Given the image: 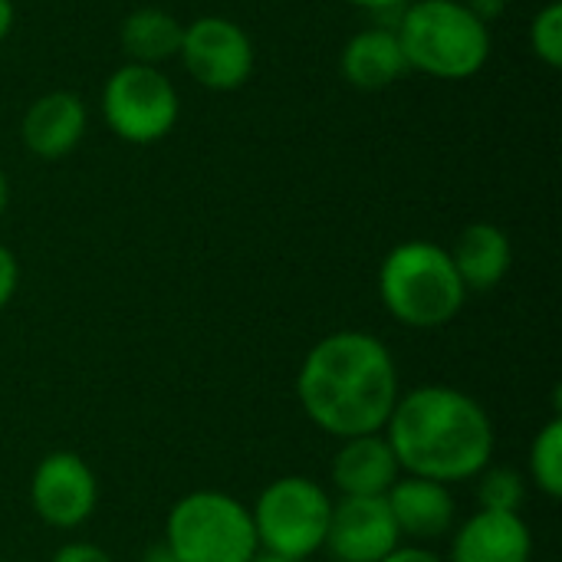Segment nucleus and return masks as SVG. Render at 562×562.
<instances>
[{"instance_id": "nucleus-28", "label": "nucleus", "mask_w": 562, "mask_h": 562, "mask_svg": "<svg viewBox=\"0 0 562 562\" xmlns=\"http://www.w3.org/2000/svg\"><path fill=\"white\" fill-rule=\"evenodd\" d=\"M7 207H10V178H7V171L0 168V217L7 214Z\"/></svg>"}, {"instance_id": "nucleus-11", "label": "nucleus", "mask_w": 562, "mask_h": 562, "mask_svg": "<svg viewBox=\"0 0 562 562\" xmlns=\"http://www.w3.org/2000/svg\"><path fill=\"white\" fill-rule=\"evenodd\" d=\"M89 128V109L79 92L53 89L33 99L20 119V142L40 161L69 158Z\"/></svg>"}, {"instance_id": "nucleus-26", "label": "nucleus", "mask_w": 562, "mask_h": 562, "mask_svg": "<svg viewBox=\"0 0 562 562\" xmlns=\"http://www.w3.org/2000/svg\"><path fill=\"white\" fill-rule=\"evenodd\" d=\"M13 20H16L13 0H0V43L10 36V30H13Z\"/></svg>"}, {"instance_id": "nucleus-29", "label": "nucleus", "mask_w": 562, "mask_h": 562, "mask_svg": "<svg viewBox=\"0 0 562 562\" xmlns=\"http://www.w3.org/2000/svg\"><path fill=\"white\" fill-rule=\"evenodd\" d=\"M250 562H296V560H290V557H280V553H267V550H257L254 553V560Z\"/></svg>"}, {"instance_id": "nucleus-13", "label": "nucleus", "mask_w": 562, "mask_h": 562, "mask_svg": "<svg viewBox=\"0 0 562 562\" xmlns=\"http://www.w3.org/2000/svg\"><path fill=\"white\" fill-rule=\"evenodd\" d=\"M533 537L520 514L474 510L451 530V550L445 562H530Z\"/></svg>"}, {"instance_id": "nucleus-17", "label": "nucleus", "mask_w": 562, "mask_h": 562, "mask_svg": "<svg viewBox=\"0 0 562 562\" xmlns=\"http://www.w3.org/2000/svg\"><path fill=\"white\" fill-rule=\"evenodd\" d=\"M184 36V23L161 10V7H135L119 23V46L125 53V63L138 66H158L168 59H178Z\"/></svg>"}, {"instance_id": "nucleus-2", "label": "nucleus", "mask_w": 562, "mask_h": 562, "mask_svg": "<svg viewBox=\"0 0 562 562\" xmlns=\"http://www.w3.org/2000/svg\"><path fill=\"white\" fill-rule=\"evenodd\" d=\"M402 474L438 484L474 481L494 461L497 431L487 408L454 385H418L402 392L385 428Z\"/></svg>"}, {"instance_id": "nucleus-21", "label": "nucleus", "mask_w": 562, "mask_h": 562, "mask_svg": "<svg viewBox=\"0 0 562 562\" xmlns=\"http://www.w3.org/2000/svg\"><path fill=\"white\" fill-rule=\"evenodd\" d=\"M16 286H20V263L13 257V250L0 244V313L16 296Z\"/></svg>"}, {"instance_id": "nucleus-1", "label": "nucleus", "mask_w": 562, "mask_h": 562, "mask_svg": "<svg viewBox=\"0 0 562 562\" xmlns=\"http://www.w3.org/2000/svg\"><path fill=\"white\" fill-rule=\"evenodd\" d=\"M402 395L389 346L362 329L323 336L303 359L296 398L303 415L329 438L379 435Z\"/></svg>"}, {"instance_id": "nucleus-23", "label": "nucleus", "mask_w": 562, "mask_h": 562, "mask_svg": "<svg viewBox=\"0 0 562 562\" xmlns=\"http://www.w3.org/2000/svg\"><path fill=\"white\" fill-rule=\"evenodd\" d=\"M382 562H445L431 547H418V543H405V547H395Z\"/></svg>"}, {"instance_id": "nucleus-18", "label": "nucleus", "mask_w": 562, "mask_h": 562, "mask_svg": "<svg viewBox=\"0 0 562 562\" xmlns=\"http://www.w3.org/2000/svg\"><path fill=\"white\" fill-rule=\"evenodd\" d=\"M530 481L550 501L562 497V418L553 415L530 445Z\"/></svg>"}, {"instance_id": "nucleus-6", "label": "nucleus", "mask_w": 562, "mask_h": 562, "mask_svg": "<svg viewBox=\"0 0 562 562\" xmlns=\"http://www.w3.org/2000/svg\"><path fill=\"white\" fill-rule=\"evenodd\" d=\"M333 504L336 501L313 477L286 474L270 481L250 507L257 547L296 562L316 557L326 543Z\"/></svg>"}, {"instance_id": "nucleus-19", "label": "nucleus", "mask_w": 562, "mask_h": 562, "mask_svg": "<svg viewBox=\"0 0 562 562\" xmlns=\"http://www.w3.org/2000/svg\"><path fill=\"white\" fill-rule=\"evenodd\" d=\"M474 481L481 510L520 514V507L527 504V477L514 468H484Z\"/></svg>"}, {"instance_id": "nucleus-15", "label": "nucleus", "mask_w": 562, "mask_h": 562, "mask_svg": "<svg viewBox=\"0 0 562 562\" xmlns=\"http://www.w3.org/2000/svg\"><path fill=\"white\" fill-rule=\"evenodd\" d=\"M333 484L342 497H385L392 484L402 477L392 445L385 435H359L346 438L333 458Z\"/></svg>"}, {"instance_id": "nucleus-5", "label": "nucleus", "mask_w": 562, "mask_h": 562, "mask_svg": "<svg viewBox=\"0 0 562 562\" xmlns=\"http://www.w3.org/2000/svg\"><path fill=\"white\" fill-rule=\"evenodd\" d=\"M165 547L178 562H250L260 550L250 507L221 491H191L175 501Z\"/></svg>"}, {"instance_id": "nucleus-27", "label": "nucleus", "mask_w": 562, "mask_h": 562, "mask_svg": "<svg viewBox=\"0 0 562 562\" xmlns=\"http://www.w3.org/2000/svg\"><path fill=\"white\" fill-rule=\"evenodd\" d=\"M142 562H178V560L171 557V550H168V547H165V540H161V543H155V547H148V550H145Z\"/></svg>"}, {"instance_id": "nucleus-25", "label": "nucleus", "mask_w": 562, "mask_h": 562, "mask_svg": "<svg viewBox=\"0 0 562 562\" xmlns=\"http://www.w3.org/2000/svg\"><path fill=\"white\" fill-rule=\"evenodd\" d=\"M359 10H369V13H385V10H398L405 7V0H346Z\"/></svg>"}, {"instance_id": "nucleus-8", "label": "nucleus", "mask_w": 562, "mask_h": 562, "mask_svg": "<svg viewBox=\"0 0 562 562\" xmlns=\"http://www.w3.org/2000/svg\"><path fill=\"white\" fill-rule=\"evenodd\" d=\"M178 59L198 86L211 92H234L250 82L257 49L250 33L237 20L204 13L184 23Z\"/></svg>"}, {"instance_id": "nucleus-22", "label": "nucleus", "mask_w": 562, "mask_h": 562, "mask_svg": "<svg viewBox=\"0 0 562 562\" xmlns=\"http://www.w3.org/2000/svg\"><path fill=\"white\" fill-rule=\"evenodd\" d=\"M49 562H112V557L102 547H95V543L72 540V543H63Z\"/></svg>"}, {"instance_id": "nucleus-10", "label": "nucleus", "mask_w": 562, "mask_h": 562, "mask_svg": "<svg viewBox=\"0 0 562 562\" xmlns=\"http://www.w3.org/2000/svg\"><path fill=\"white\" fill-rule=\"evenodd\" d=\"M402 547L385 497H342L333 504L323 550L336 562H382Z\"/></svg>"}, {"instance_id": "nucleus-4", "label": "nucleus", "mask_w": 562, "mask_h": 562, "mask_svg": "<svg viewBox=\"0 0 562 562\" xmlns=\"http://www.w3.org/2000/svg\"><path fill=\"white\" fill-rule=\"evenodd\" d=\"M395 33L408 69L441 82L471 79L491 59V26L464 0H415L402 7Z\"/></svg>"}, {"instance_id": "nucleus-12", "label": "nucleus", "mask_w": 562, "mask_h": 562, "mask_svg": "<svg viewBox=\"0 0 562 562\" xmlns=\"http://www.w3.org/2000/svg\"><path fill=\"white\" fill-rule=\"evenodd\" d=\"M385 504L395 517L398 537L418 547L445 540L458 527V504H454L451 487L428 481V477L402 474L385 494Z\"/></svg>"}, {"instance_id": "nucleus-9", "label": "nucleus", "mask_w": 562, "mask_h": 562, "mask_svg": "<svg viewBox=\"0 0 562 562\" xmlns=\"http://www.w3.org/2000/svg\"><path fill=\"white\" fill-rule=\"evenodd\" d=\"M99 504V481L76 451H49L30 477V507L53 530L82 527Z\"/></svg>"}, {"instance_id": "nucleus-16", "label": "nucleus", "mask_w": 562, "mask_h": 562, "mask_svg": "<svg viewBox=\"0 0 562 562\" xmlns=\"http://www.w3.org/2000/svg\"><path fill=\"white\" fill-rule=\"evenodd\" d=\"M448 254H451L454 270H458L461 283L468 286V293H487V290L501 286L514 263L510 234L491 221L468 224L458 234L454 247H448Z\"/></svg>"}, {"instance_id": "nucleus-20", "label": "nucleus", "mask_w": 562, "mask_h": 562, "mask_svg": "<svg viewBox=\"0 0 562 562\" xmlns=\"http://www.w3.org/2000/svg\"><path fill=\"white\" fill-rule=\"evenodd\" d=\"M527 40H530V49L533 56L550 66V69H560L562 66V3L553 0L547 3L543 10L533 13L530 20V30H527Z\"/></svg>"}, {"instance_id": "nucleus-7", "label": "nucleus", "mask_w": 562, "mask_h": 562, "mask_svg": "<svg viewBox=\"0 0 562 562\" xmlns=\"http://www.w3.org/2000/svg\"><path fill=\"white\" fill-rule=\"evenodd\" d=\"M105 128L125 145H155L168 138L181 119L178 86L158 66L122 63L109 72L99 95Z\"/></svg>"}, {"instance_id": "nucleus-24", "label": "nucleus", "mask_w": 562, "mask_h": 562, "mask_svg": "<svg viewBox=\"0 0 562 562\" xmlns=\"http://www.w3.org/2000/svg\"><path fill=\"white\" fill-rule=\"evenodd\" d=\"M468 3V10L481 20V23H494L504 10H507V0H464Z\"/></svg>"}, {"instance_id": "nucleus-3", "label": "nucleus", "mask_w": 562, "mask_h": 562, "mask_svg": "<svg viewBox=\"0 0 562 562\" xmlns=\"http://www.w3.org/2000/svg\"><path fill=\"white\" fill-rule=\"evenodd\" d=\"M379 296L389 316L408 329H441L468 303L448 247L435 240H402L379 267Z\"/></svg>"}, {"instance_id": "nucleus-14", "label": "nucleus", "mask_w": 562, "mask_h": 562, "mask_svg": "<svg viewBox=\"0 0 562 562\" xmlns=\"http://www.w3.org/2000/svg\"><path fill=\"white\" fill-rule=\"evenodd\" d=\"M339 72L352 89L382 92L402 82L412 69L395 26H366L346 40L339 53Z\"/></svg>"}]
</instances>
